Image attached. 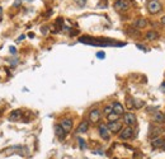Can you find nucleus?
I'll use <instances>...</instances> for the list:
<instances>
[{"mask_svg":"<svg viewBox=\"0 0 165 159\" xmlns=\"http://www.w3.org/2000/svg\"><path fill=\"white\" fill-rule=\"evenodd\" d=\"M113 112V107H112V104L111 106H106V107H104V115L106 116H108L109 113H112Z\"/></svg>","mask_w":165,"mask_h":159,"instance_id":"21","label":"nucleus"},{"mask_svg":"<svg viewBox=\"0 0 165 159\" xmlns=\"http://www.w3.org/2000/svg\"><path fill=\"white\" fill-rule=\"evenodd\" d=\"M19 4H20V0H18V2L14 4V6H17V5H19Z\"/></svg>","mask_w":165,"mask_h":159,"instance_id":"30","label":"nucleus"},{"mask_svg":"<svg viewBox=\"0 0 165 159\" xmlns=\"http://www.w3.org/2000/svg\"><path fill=\"white\" fill-rule=\"evenodd\" d=\"M97 57L98 59H104L106 57V54L103 51H99V52H97Z\"/></svg>","mask_w":165,"mask_h":159,"instance_id":"23","label":"nucleus"},{"mask_svg":"<svg viewBox=\"0 0 165 159\" xmlns=\"http://www.w3.org/2000/svg\"><path fill=\"white\" fill-rule=\"evenodd\" d=\"M115 159H118V158H115Z\"/></svg>","mask_w":165,"mask_h":159,"instance_id":"32","label":"nucleus"},{"mask_svg":"<svg viewBox=\"0 0 165 159\" xmlns=\"http://www.w3.org/2000/svg\"><path fill=\"white\" fill-rule=\"evenodd\" d=\"M118 117H119L118 115H116L115 112H112V113H109L107 116V120H108V122H113V121H118Z\"/></svg>","mask_w":165,"mask_h":159,"instance_id":"19","label":"nucleus"},{"mask_svg":"<svg viewBox=\"0 0 165 159\" xmlns=\"http://www.w3.org/2000/svg\"><path fill=\"white\" fill-rule=\"evenodd\" d=\"M10 52H12V54H15V52H17V48L13 47V46H10Z\"/></svg>","mask_w":165,"mask_h":159,"instance_id":"25","label":"nucleus"},{"mask_svg":"<svg viewBox=\"0 0 165 159\" xmlns=\"http://www.w3.org/2000/svg\"><path fill=\"white\" fill-rule=\"evenodd\" d=\"M55 134L58 137V140H65V137L67 135V132L62 129V127H61V125H56L55 126Z\"/></svg>","mask_w":165,"mask_h":159,"instance_id":"12","label":"nucleus"},{"mask_svg":"<svg viewBox=\"0 0 165 159\" xmlns=\"http://www.w3.org/2000/svg\"><path fill=\"white\" fill-rule=\"evenodd\" d=\"M163 144H164V139H161L160 136H158V137H152L151 145H152L154 148H163Z\"/></svg>","mask_w":165,"mask_h":159,"instance_id":"15","label":"nucleus"},{"mask_svg":"<svg viewBox=\"0 0 165 159\" xmlns=\"http://www.w3.org/2000/svg\"><path fill=\"white\" fill-rule=\"evenodd\" d=\"M2 17H3V9L0 8V19H2Z\"/></svg>","mask_w":165,"mask_h":159,"instance_id":"27","label":"nucleus"},{"mask_svg":"<svg viewBox=\"0 0 165 159\" xmlns=\"http://www.w3.org/2000/svg\"><path fill=\"white\" fill-rule=\"evenodd\" d=\"M88 129H89V122L88 121H81L80 125L78 126V129H76V132L78 134H84V132L88 131Z\"/></svg>","mask_w":165,"mask_h":159,"instance_id":"14","label":"nucleus"},{"mask_svg":"<svg viewBox=\"0 0 165 159\" xmlns=\"http://www.w3.org/2000/svg\"><path fill=\"white\" fill-rule=\"evenodd\" d=\"M112 107H113V112L118 116H123V113H125V108H123V106L119 102H115L112 104Z\"/></svg>","mask_w":165,"mask_h":159,"instance_id":"13","label":"nucleus"},{"mask_svg":"<svg viewBox=\"0 0 165 159\" xmlns=\"http://www.w3.org/2000/svg\"><path fill=\"white\" fill-rule=\"evenodd\" d=\"M113 6H115V9L118 10V12H126V10L130 9L131 4H130L128 0H116Z\"/></svg>","mask_w":165,"mask_h":159,"instance_id":"3","label":"nucleus"},{"mask_svg":"<svg viewBox=\"0 0 165 159\" xmlns=\"http://www.w3.org/2000/svg\"><path fill=\"white\" fill-rule=\"evenodd\" d=\"M163 149L165 150V139H164V144H163Z\"/></svg>","mask_w":165,"mask_h":159,"instance_id":"31","label":"nucleus"},{"mask_svg":"<svg viewBox=\"0 0 165 159\" xmlns=\"http://www.w3.org/2000/svg\"><path fill=\"white\" fill-rule=\"evenodd\" d=\"M89 120L90 122H99L100 120V111L98 108H94V110H91L90 113H89Z\"/></svg>","mask_w":165,"mask_h":159,"instance_id":"10","label":"nucleus"},{"mask_svg":"<svg viewBox=\"0 0 165 159\" xmlns=\"http://www.w3.org/2000/svg\"><path fill=\"white\" fill-rule=\"evenodd\" d=\"M164 116H165V113H164Z\"/></svg>","mask_w":165,"mask_h":159,"instance_id":"33","label":"nucleus"},{"mask_svg":"<svg viewBox=\"0 0 165 159\" xmlns=\"http://www.w3.org/2000/svg\"><path fill=\"white\" fill-rule=\"evenodd\" d=\"M154 121L158 122V123H164L165 122V116L161 113V112H155V115H154Z\"/></svg>","mask_w":165,"mask_h":159,"instance_id":"16","label":"nucleus"},{"mask_svg":"<svg viewBox=\"0 0 165 159\" xmlns=\"http://www.w3.org/2000/svg\"><path fill=\"white\" fill-rule=\"evenodd\" d=\"M146 26H147V20H146L145 18H140V19H137L136 22H135V27L139 28V29L145 28Z\"/></svg>","mask_w":165,"mask_h":159,"instance_id":"17","label":"nucleus"},{"mask_svg":"<svg viewBox=\"0 0 165 159\" xmlns=\"http://www.w3.org/2000/svg\"><path fill=\"white\" fill-rule=\"evenodd\" d=\"M61 127L66 131V132H70L71 130H73V120L71 119H64V120H61Z\"/></svg>","mask_w":165,"mask_h":159,"instance_id":"11","label":"nucleus"},{"mask_svg":"<svg viewBox=\"0 0 165 159\" xmlns=\"http://www.w3.org/2000/svg\"><path fill=\"white\" fill-rule=\"evenodd\" d=\"M127 108L128 110H133V108H135V103H133V99L132 98H127Z\"/></svg>","mask_w":165,"mask_h":159,"instance_id":"20","label":"nucleus"},{"mask_svg":"<svg viewBox=\"0 0 165 159\" xmlns=\"http://www.w3.org/2000/svg\"><path fill=\"white\" fill-rule=\"evenodd\" d=\"M42 32H43V33H46V32H47V27H43L42 28Z\"/></svg>","mask_w":165,"mask_h":159,"instance_id":"29","label":"nucleus"},{"mask_svg":"<svg viewBox=\"0 0 165 159\" xmlns=\"http://www.w3.org/2000/svg\"><path fill=\"white\" fill-rule=\"evenodd\" d=\"M98 132H99V135L103 140H109V130H108L107 125L100 123L99 127H98Z\"/></svg>","mask_w":165,"mask_h":159,"instance_id":"7","label":"nucleus"},{"mask_svg":"<svg viewBox=\"0 0 165 159\" xmlns=\"http://www.w3.org/2000/svg\"><path fill=\"white\" fill-rule=\"evenodd\" d=\"M160 89H161V92H163V93H165V82H163V83H161Z\"/></svg>","mask_w":165,"mask_h":159,"instance_id":"24","label":"nucleus"},{"mask_svg":"<svg viewBox=\"0 0 165 159\" xmlns=\"http://www.w3.org/2000/svg\"><path fill=\"white\" fill-rule=\"evenodd\" d=\"M150 129H151V131L149 132V135H150V137L152 139V137H158V136H160V134H163L165 130L163 129V127H160V126H154V125H151L150 126Z\"/></svg>","mask_w":165,"mask_h":159,"instance_id":"9","label":"nucleus"},{"mask_svg":"<svg viewBox=\"0 0 165 159\" xmlns=\"http://www.w3.org/2000/svg\"><path fill=\"white\" fill-rule=\"evenodd\" d=\"M79 145H80V149H81V150H84L85 148H87V144H85L84 139H81V137L79 139Z\"/></svg>","mask_w":165,"mask_h":159,"instance_id":"22","label":"nucleus"},{"mask_svg":"<svg viewBox=\"0 0 165 159\" xmlns=\"http://www.w3.org/2000/svg\"><path fill=\"white\" fill-rule=\"evenodd\" d=\"M146 38L150 40V41L158 40L159 38V33H158V32H155V31H150V32H147V33H146Z\"/></svg>","mask_w":165,"mask_h":159,"instance_id":"18","label":"nucleus"},{"mask_svg":"<svg viewBox=\"0 0 165 159\" xmlns=\"http://www.w3.org/2000/svg\"><path fill=\"white\" fill-rule=\"evenodd\" d=\"M80 42H84V44H89V45H97V46L123 45V44H116V42H112V41H108V40H99V38H91V37H81Z\"/></svg>","mask_w":165,"mask_h":159,"instance_id":"1","label":"nucleus"},{"mask_svg":"<svg viewBox=\"0 0 165 159\" xmlns=\"http://www.w3.org/2000/svg\"><path fill=\"white\" fill-rule=\"evenodd\" d=\"M161 23H163V24H165V15L161 18Z\"/></svg>","mask_w":165,"mask_h":159,"instance_id":"28","label":"nucleus"},{"mask_svg":"<svg viewBox=\"0 0 165 159\" xmlns=\"http://www.w3.org/2000/svg\"><path fill=\"white\" fill-rule=\"evenodd\" d=\"M161 10V3L159 0H150L147 3V12L150 14H156Z\"/></svg>","mask_w":165,"mask_h":159,"instance_id":"2","label":"nucleus"},{"mask_svg":"<svg viewBox=\"0 0 165 159\" xmlns=\"http://www.w3.org/2000/svg\"><path fill=\"white\" fill-rule=\"evenodd\" d=\"M108 130L113 134H118L123 127H122V122L118 120V121H113V122H108Z\"/></svg>","mask_w":165,"mask_h":159,"instance_id":"5","label":"nucleus"},{"mask_svg":"<svg viewBox=\"0 0 165 159\" xmlns=\"http://www.w3.org/2000/svg\"><path fill=\"white\" fill-rule=\"evenodd\" d=\"M123 122H125L127 126H133L136 123V116L132 112H126L123 113Z\"/></svg>","mask_w":165,"mask_h":159,"instance_id":"6","label":"nucleus"},{"mask_svg":"<svg viewBox=\"0 0 165 159\" xmlns=\"http://www.w3.org/2000/svg\"><path fill=\"white\" fill-rule=\"evenodd\" d=\"M132 136H133V129L131 126L123 127V129L119 131V139H122V140H128Z\"/></svg>","mask_w":165,"mask_h":159,"instance_id":"4","label":"nucleus"},{"mask_svg":"<svg viewBox=\"0 0 165 159\" xmlns=\"http://www.w3.org/2000/svg\"><path fill=\"white\" fill-rule=\"evenodd\" d=\"M23 38H26V36H23V35H22V36H20V37H19V38H18V41H22V40H23Z\"/></svg>","mask_w":165,"mask_h":159,"instance_id":"26","label":"nucleus"},{"mask_svg":"<svg viewBox=\"0 0 165 159\" xmlns=\"http://www.w3.org/2000/svg\"><path fill=\"white\" fill-rule=\"evenodd\" d=\"M23 117V111L22 110H14L10 112L9 115V121H12V122H17L19 120H22Z\"/></svg>","mask_w":165,"mask_h":159,"instance_id":"8","label":"nucleus"}]
</instances>
